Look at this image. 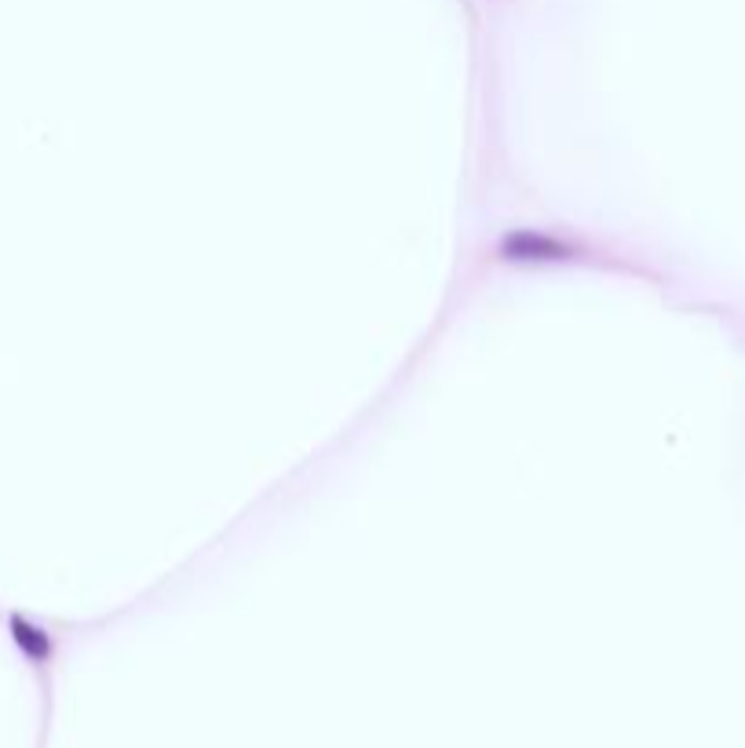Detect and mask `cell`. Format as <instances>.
<instances>
[{
	"mask_svg": "<svg viewBox=\"0 0 745 748\" xmlns=\"http://www.w3.org/2000/svg\"><path fill=\"white\" fill-rule=\"evenodd\" d=\"M505 256H508V260H522V263H530V260H567V249H563V245L541 238V235H511L505 241Z\"/></svg>",
	"mask_w": 745,
	"mask_h": 748,
	"instance_id": "cell-1",
	"label": "cell"
}]
</instances>
